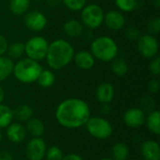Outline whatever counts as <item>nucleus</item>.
<instances>
[{
    "label": "nucleus",
    "mask_w": 160,
    "mask_h": 160,
    "mask_svg": "<svg viewBox=\"0 0 160 160\" xmlns=\"http://www.w3.org/2000/svg\"><path fill=\"white\" fill-rule=\"evenodd\" d=\"M6 128V135L9 142L13 143H21L25 140L27 131L22 123L12 122Z\"/></svg>",
    "instance_id": "ddd939ff"
},
{
    "label": "nucleus",
    "mask_w": 160,
    "mask_h": 160,
    "mask_svg": "<svg viewBox=\"0 0 160 160\" xmlns=\"http://www.w3.org/2000/svg\"><path fill=\"white\" fill-rule=\"evenodd\" d=\"M49 42L42 36H34L24 43V54L26 57L40 62L45 60Z\"/></svg>",
    "instance_id": "0eeeda50"
},
{
    "label": "nucleus",
    "mask_w": 160,
    "mask_h": 160,
    "mask_svg": "<svg viewBox=\"0 0 160 160\" xmlns=\"http://www.w3.org/2000/svg\"><path fill=\"white\" fill-rule=\"evenodd\" d=\"M137 49L139 53L146 59H152L159 52V43L157 38L151 34H142L137 40Z\"/></svg>",
    "instance_id": "6e6552de"
},
{
    "label": "nucleus",
    "mask_w": 160,
    "mask_h": 160,
    "mask_svg": "<svg viewBox=\"0 0 160 160\" xmlns=\"http://www.w3.org/2000/svg\"><path fill=\"white\" fill-rule=\"evenodd\" d=\"M34 111L32 107L28 104H22L19 105L13 111V117L20 123H26L29 119L33 117Z\"/></svg>",
    "instance_id": "aec40b11"
},
{
    "label": "nucleus",
    "mask_w": 160,
    "mask_h": 160,
    "mask_svg": "<svg viewBox=\"0 0 160 160\" xmlns=\"http://www.w3.org/2000/svg\"><path fill=\"white\" fill-rule=\"evenodd\" d=\"M5 98V91L2 86H0V103H3V100Z\"/></svg>",
    "instance_id": "a19ab883"
},
{
    "label": "nucleus",
    "mask_w": 160,
    "mask_h": 160,
    "mask_svg": "<svg viewBox=\"0 0 160 160\" xmlns=\"http://www.w3.org/2000/svg\"><path fill=\"white\" fill-rule=\"evenodd\" d=\"M7 56L12 60H18L24 54V43L21 41H15L8 46Z\"/></svg>",
    "instance_id": "393cba45"
},
{
    "label": "nucleus",
    "mask_w": 160,
    "mask_h": 160,
    "mask_svg": "<svg viewBox=\"0 0 160 160\" xmlns=\"http://www.w3.org/2000/svg\"><path fill=\"white\" fill-rule=\"evenodd\" d=\"M141 154L143 160H160L159 143L154 140H147L141 145Z\"/></svg>",
    "instance_id": "dca6fc26"
},
{
    "label": "nucleus",
    "mask_w": 160,
    "mask_h": 160,
    "mask_svg": "<svg viewBox=\"0 0 160 160\" xmlns=\"http://www.w3.org/2000/svg\"><path fill=\"white\" fill-rule=\"evenodd\" d=\"M148 130L154 135L158 136L160 134V112L158 110H154L149 112L145 118L144 123Z\"/></svg>",
    "instance_id": "6ab92c4d"
},
{
    "label": "nucleus",
    "mask_w": 160,
    "mask_h": 160,
    "mask_svg": "<svg viewBox=\"0 0 160 160\" xmlns=\"http://www.w3.org/2000/svg\"><path fill=\"white\" fill-rule=\"evenodd\" d=\"M153 6H154L156 8H159L160 0H153Z\"/></svg>",
    "instance_id": "79ce46f5"
},
{
    "label": "nucleus",
    "mask_w": 160,
    "mask_h": 160,
    "mask_svg": "<svg viewBox=\"0 0 160 160\" xmlns=\"http://www.w3.org/2000/svg\"><path fill=\"white\" fill-rule=\"evenodd\" d=\"M129 158V147L126 142H115L112 147V159L128 160Z\"/></svg>",
    "instance_id": "412c9836"
},
{
    "label": "nucleus",
    "mask_w": 160,
    "mask_h": 160,
    "mask_svg": "<svg viewBox=\"0 0 160 160\" xmlns=\"http://www.w3.org/2000/svg\"><path fill=\"white\" fill-rule=\"evenodd\" d=\"M47 4L51 7V8H58L62 5V0H47Z\"/></svg>",
    "instance_id": "58836bf2"
},
{
    "label": "nucleus",
    "mask_w": 160,
    "mask_h": 160,
    "mask_svg": "<svg viewBox=\"0 0 160 160\" xmlns=\"http://www.w3.org/2000/svg\"><path fill=\"white\" fill-rule=\"evenodd\" d=\"M74 53L75 50L70 42L63 38H57L49 43L45 60L51 69L60 70L72 62Z\"/></svg>",
    "instance_id": "f03ea898"
},
{
    "label": "nucleus",
    "mask_w": 160,
    "mask_h": 160,
    "mask_svg": "<svg viewBox=\"0 0 160 160\" xmlns=\"http://www.w3.org/2000/svg\"><path fill=\"white\" fill-rule=\"evenodd\" d=\"M156 108V100L150 97V96H146V97H143V98L142 99V108L144 112H152L154 111Z\"/></svg>",
    "instance_id": "72a5a7b5"
},
{
    "label": "nucleus",
    "mask_w": 160,
    "mask_h": 160,
    "mask_svg": "<svg viewBox=\"0 0 160 160\" xmlns=\"http://www.w3.org/2000/svg\"><path fill=\"white\" fill-rule=\"evenodd\" d=\"M128 160H139V159H136V158H132V159H128Z\"/></svg>",
    "instance_id": "49530a36"
},
{
    "label": "nucleus",
    "mask_w": 160,
    "mask_h": 160,
    "mask_svg": "<svg viewBox=\"0 0 160 160\" xmlns=\"http://www.w3.org/2000/svg\"><path fill=\"white\" fill-rule=\"evenodd\" d=\"M149 71L150 73L155 76L158 77L160 74V57L158 55L153 57L149 63Z\"/></svg>",
    "instance_id": "473e14b6"
},
{
    "label": "nucleus",
    "mask_w": 160,
    "mask_h": 160,
    "mask_svg": "<svg viewBox=\"0 0 160 160\" xmlns=\"http://www.w3.org/2000/svg\"><path fill=\"white\" fill-rule=\"evenodd\" d=\"M126 37L128 40H132V41H137L138 38L141 37L142 33L141 30L139 29V27L135 26V25H129L127 27L126 29Z\"/></svg>",
    "instance_id": "2f4dec72"
},
{
    "label": "nucleus",
    "mask_w": 160,
    "mask_h": 160,
    "mask_svg": "<svg viewBox=\"0 0 160 160\" xmlns=\"http://www.w3.org/2000/svg\"><path fill=\"white\" fill-rule=\"evenodd\" d=\"M8 46V42L7 40V38L3 35L0 34V56L6 55Z\"/></svg>",
    "instance_id": "c9c22d12"
},
{
    "label": "nucleus",
    "mask_w": 160,
    "mask_h": 160,
    "mask_svg": "<svg viewBox=\"0 0 160 160\" xmlns=\"http://www.w3.org/2000/svg\"><path fill=\"white\" fill-rule=\"evenodd\" d=\"M1 141H2V133L0 131V142H1Z\"/></svg>",
    "instance_id": "a18cd8bd"
},
{
    "label": "nucleus",
    "mask_w": 160,
    "mask_h": 160,
    "mask_svg": "<svg viewBox=\"0 0 160 160\" xmlns=\"http://www.w3.org/2000/svg\"><path fill=\"white\" fill-rule=\"evenodd\" d=\"M159 89L160 82L158 77H155L148 82V90L151 94H158Z\"/></svg>",
    "instance_id": "f704fd0d"
},
{
    "label": "nucleus",
    "mask_w": 160,
    "mask_h": 160,
    "mask_svg": "<svg viewBox=\"0 0 160 160\" xmlns=\"http://www.w3.org/2000/svg\"><path fill=\"white\" fill-rule=\"evenodd\" d=\"M31 1H34V2H41L43 0H31Z\"/></svg>",
    "instance_id": "c03bdc74"
},
{
    "label": "nucleus",
    "mask_w": 160,
    "mask_h": 160,
    "mask_svg": "<svg viewBox=\"0 0 160 160\" xmlns=\"http://www.w3.org/2000/svg\"><path fill=\"white\" fill-rule=\"evenodd\" d=\"M64 153L60 147L56 145H52L46 150L45 158L47 160H62Z\"/></svg>",
    "instance_id": "c756f323"
},
{
    "label": "nucleus",
    "mask_w": 160,
    "mask_h": 160,
    "mask_svg": "<svg viewBox=\"0 0 160 160\" xmlns=\"http://www.w3.org/2000/svg\"><path fill=\"white\" fill-rule=\"evenodd\" d=\"M42 69L39 62L28 57H22L14 63L12 74L20 82L29 84L37 82Z\"/></svg>",
    "instance_id": "20e7f679"
},
{
    "label": "nucleus",
    "mask_w": 160,
    "mask_h": 160,
    "mask_svg": "<svg viewBox=\"0 0 160 160\" xmlns=\"http://www.w3.org/2000/svg\"><path fill=\"white\" fill-rule=\"evenodd\" d=\"M64 33L72 38H79L84 33V26L80 20L77 19H69L65 22L63 25Z\"/></svg>",
    "instance_id": "f3484780"
},
{
    "label": "nucleus",
    "mask_w": 160,
    "mask_h": 160,
    "mask_svg": "<svg viewBox=\"0 0 160 160\" xmlns=\"http://www.w3.org/2000/svg\"><path fill=\"white\" fill-rule=\"evenodd\" d=\"M101 112L103 114H109L111 112V106H110V104H102Z\"/></svg>",
    "instance_id": "ea45409f"
},
{
    "label": "nucleus",
    "mask_w": 160,
    "mask_h": 160,
    "mask_svg": "<svg viewBox=\"0 0 160 160\" xmlns=\"http://www.w3.org/2000/svg\"><path fill=\"white\" fill-rule=\"evenodd\" d=\"M147 31L148 34H151L153 36L159 34L160 32V18L159 17H154L151 18L147 22Z\"/></svg>",
    "instance_id": "7c9ffc66"
},
{
    "label": "nucleus",
    "mask_w": 160,
    "mask_h": 160,
    "mask_svg": "<svg viewBox=\"0 0 160 160\" xmlns=\"http://www.w3.org/2000/svg\"><path fill=\"white\" fill-rule=\"evenodd\" d=\"M62 160H83V158L78 155V154H74V153H71V154H68V155H64Z\"/></svg>",
    "instance_id": "e433bc0d"
},
{
    "label": "nucleus",
    "mask_w": 160,
    "mask_h": 160,
    "mask_svg": "<svg viewBox=\"0 0 160 160\" xmlns=\"http://www.w3.org/2000/svg\"><path fill=\"white\" fill-rule=\"evenodd\" d=\"M111 62H112L111 69H112V73L114 75H116L118 77H123L128 72V69H129L128 64L124 58L115 57Z\"/></svg>",
    "instance_id": "b1692460"
},
{
    "label": "nucleus",
    "mask_w": 160,
    "mask_h": 160,
    "mask_svg": "<svg viewBox=\"0 0 160 160\" xmlns=\"http://www.w3.org/2000/svg\"><path fill=\"white\" fill-rule=\"evenodd\" d=\"M62 4L71 11H81L87 4V0H62Z\"/></svg>",
    "instance_id": "c85d7f7f"
},
{
    "label": "nucleus",
    "mask_w": 160,
    "mask_h": 160,
    "mask_svg": "<svg viewBox=\"0 0 160 160\" xmlns=\"http://www.w3.org/2000/svg\"><path fill=\"white\" fill-rule=\"evenodd\" d=\"M90 52L96 60L111 62L118 55L119 48L117 42L109 36H100L93 38L90 45Z\"/></svg>",
    "instance_id": "7ed1b4c3"
},
{
    "label": "nucleus",
    "mask_w": 160,
    "mask_h": 160,
    "mask_svg": "<svg viewBox=\"0 0 160 160\" xmlns=\"http://www.w3.org/2000/svg\"><path fill=\"white\" fill-rule=\"evenodd\" d=\"M103 23L106 25L108 29L118 32L125 28L127 23V19L122 11L112 9L109 10L108 12H105Z\"/></svg>",
    "instance_id": "9b49d317"
},
{
    "label": "nucleus",
    "mask_w": 160,
    "mask_h": 160,
    "mask_svg": "<svg viewBox=\"0 0 160 160\" xmlns=\"http://www.w3.org/2000/svg\"><path fill=\"white\" fill-rule=\"evenodd\" d=\"M146 114L145 112L141 108H130L126 111L123 116L125 125L130 128H139L145 123Z\"/></svg>",
    "instance_id": "f8f14e48"
},
{
    "label": "nucleus",
    "mask_w": 160,
    "mask_h": 160,
    "mask_svg": "<svg viewBox=\"0 0 160 160\" xmlns=\"http://www.w3.org/2000/svg\"><path fill=\"white\" fill-rule=\"evenodd\" d=\"M72 61L80 69L82 70H89L96 64V59L91 53V52L86 50L75 52Z\"/></svg>",
    "instance_id": "4468645a"
},
{
    "label": "nucleus",
    "mask_w": 160,
    "mask_h": 160,
    "mask_svg": "<svg viewBox=\"0 0 160 160\" xmlns=\"http://www.w3.org/2000/svg\"><path fill=\"white\" fill-rule=\"evenodd\" d=\"M43 160H47V159H43Z\"/></svg>",
    "instance_id": "de8ad7c7"
},
{
    "label": "nucleus",
    "mask_w": 160,
    "mask_h": 160,
    "mask_svg": "<svg viewBox=\"0 0 160 160\" xmlns=\"http://www.w3.org/2000/svg\"><path fill=\"white\" fill-rule=\"evenodd\" d=\"M46 150V142L41 137L32 138L25 146V156L28 160H43Z\"/></svg>",
    "instance_id": "9d476101"
},
{
    "label": "nucleus",
    "mask_w": 160,
    "mask_h": 160,
    "mask_svg": "<svg viewBox=\"0 0 160 160\" xmlns=\"http://www.w3.org/2000/svg\"><path fill=\"white\" fill-rule=\"evenodd\" d=\"M90 116L91 112L88 103L77 98L63 100L55 110V118L58 124L70 129L83 127Z\"/></svg>",
    "instance_id": "f257e3e1"
},
{
    "label": "nucleus",
    "mask_w": 160,
    "mask_h": 160,
    "mask_svg": "<svg viewBox=\"0 0 160 160\" xmlns=\"http://www.w3.org/2000/svg\"><path fill=\"white\" fill-rule=\"evenodd\" d=\"M23 22L27 29L38 33L45 29L48 24V19L42 11L31 10L25 13Z\"/></svg>",
    "instance_id": "1a4fd4ad"
},
{
    "label": "nucleus",
    "mask_w": 160,
    "mask_h": 160,
    "mask_svg": "<svg viewBox=\"0 0 160 160\" xmlns=\"http://www.w3.org/2000/svg\"><path fill=\"white\" fill-rule=\"evenodd\" d=\"M139 0H115V5L122 12H131L138 8Z\"/></svg>",
    "instance_id": "cd10ccee"
},
{
    "label": "nucleus",
    "mask_w": 160,
    "mask_h": 160,
    "mask_svg": "<svg viewBox=\"0 0 160 160\" xmlns=\"http://www.w3.org/2000/svg\"><path fill=\"white\" fill-rule=\"evenodd\" d=\"M100 160H112V158H101Z\"/></svg>",
    "instance_id": "37998d69"
},
{
    "label": "nucleus",
    "mask_w": 160,
    "mask_h": 160,
    "mask_svg": "<svg viewBox=\"0 0 160 160\" xmlns=\"http://www.w3.org/2000/svg\"><path fill=\"white\" fill-rule=\"evenodd\" d=\"M13 66L14 62L12 59L7 55L0 56V82L7 80L12 74Z\"/></svg>",
    "instance_id": "4be33fe9"
},
{
    "label": "nucleus",
    "mask_w": 160,
    "mask_h": 160,
    "mask_svg": "<svg viewBox=\"0 0 160 160\" xmlns=\"http://www.w3.org/2000/svg\"><path fill=\"white\" fill-rule=\"evenodd\" d=\"M115 95L114 87L111 82H103L96 89V98L101 104H110Z\"/></svg>",
    "instance_id": "2eb2a0df"
},
{
    "label": "nucleus",
    "mask_w": 160,
    "mask_h": 160,
    "mask_svg": "<svg viewBox=\"0 0 160 160\" xmlns=\"http://www.w3.org/2000/svg\"><path fill=\"white\" fill-rule=\"evenodd\" d=\"M37 82L42 88H49L55 82V75L52 69H42L39 73Z\"/></svg>",
    "instance_id": "a878e982"
},
{
    "label": "nucleus",
    "mask_w": 160,
    "mask_h": 160,
    "mask_svg": "<svg viewBox=\"0 0 160 160\" xmlns=\"http://www.w3.org/2000/svg\"><path fill=\"white\" fill-rule=\"evenodd\" d=\"M84 126L87 132L98 140H107L113 132L111 122L101 116H90Z\"/></svg>",
    "instance_id": "39448f33"
},
{
    "label": "nucleus",
    "mask_w": 160,
    "mask_h": 160,
    "mask_svg": "<svg viewBox=\"0 0 160 160\" xmlns=\"http://www.w3.org/2000/svg\"><path fill=\"white\" fill-rule=\"evenodd\" d=\"M25 129L27 133H29L33 138H38V137H41L44 134L45 127L40 119L32 117L26 122Z\"/></svg>",
    "instance_id": "a211bd4d"
},
{
    "label": "nucleus",
    "mask_w": 160,
    "mask_h": 160,
    "mask_svg": "<svg viewBox=\"0 0 160 160\" xmlns=\"http://www.w3.org/2000/svg\"><path fill=\"white\" fill-rule=\"evenodd\" d=\"M0 160H13V157L8 151H0Z\"/></svg>",
    "instance_id": "4c0bfd02"
},
{
    "label": "nucleus",
    "mask_w": 160,
    "mask_h": 160,
    "mask_svg": "<svg viewBox=\"0 0 160 160\" xmlns=\"http://www.w3.org/2000/svg\"><path fill=\"white\" fill-rule=\"evenodd\" d=\"M31 0H10L9 10L12 14L20 16L25 14L30 8Z\"/></svg>",
    "instance_id": "5701e85b"
},
{
    "label": "nucleus",
    "mask_w": 160,
    "mask_h": 160,
    "mask_svg": "<svg viewBox=\"0 0 160 160\" xmlns=\"http://www.w3.org/2000/svg\"><path fill=\"white\" fill-rule=\"evenodd\" d=\"M13 119V111L8 105L0 103V128H6Z\"/></svg>",
    "instance_id": "bb28decb"
},
{
    "label": "nucleus",
    "mask_w": 160,
    "mask_h": 160,
    "mask_svg": "<svg viewBox=\"0 0 160 160\" xmlns=\"http://www.w3.org/2000/svg\"><path fill=\"white\" fill-rule=\"evenodd\" d=\"M104 10L98 4H86L81 10V22L83 26L95 30L103 24Z\"/></svg>",
    "instance_id": "423d86ee"
}]
</instances>
